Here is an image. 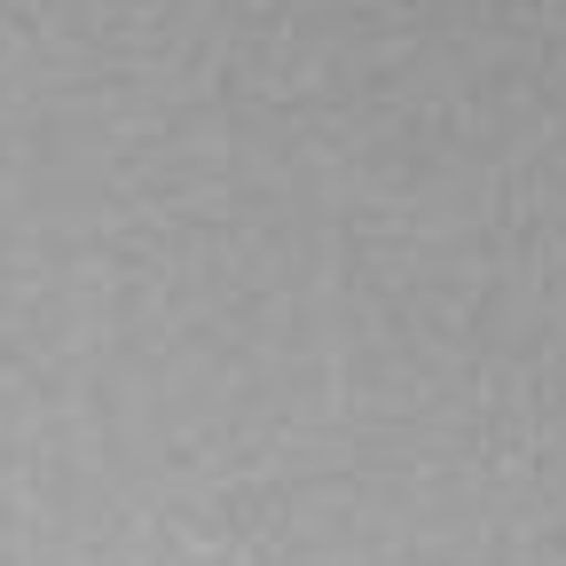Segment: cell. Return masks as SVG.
<instances>
[]
</instances>
